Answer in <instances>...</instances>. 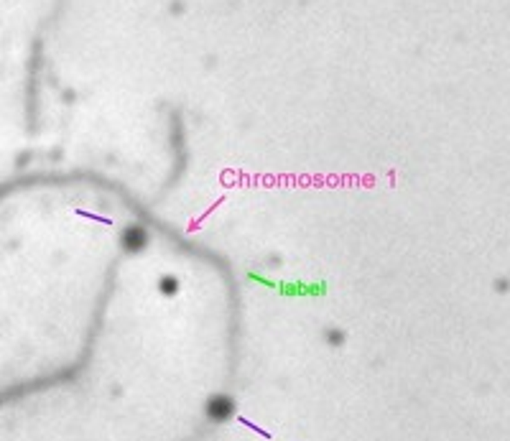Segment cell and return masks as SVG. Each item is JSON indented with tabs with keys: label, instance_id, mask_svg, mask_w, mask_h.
<instances>
[{
	"label": "cell",
	"instance_id": "1",
	"mask_svg": "<svg viewBox=\"0 0 510 441\" xmlns=\"http://www.w3.org/2000/svg\"><path fill=\"white\" fill-rule=\"evenodd\" d=\"M148 242H151V233L143 225H138V222L123 227V233H120V245H123V250H126L128 255L143 253V250L148 248Z\"/></svg>",
	"mask_w": 510,
	"mask_h": 441
},
{
	"label": "cell",
	"instance_id": "2",
	"mask_svg": "<svg viewBox=\"0 0 510 441\" xmlns=\"http://www.w3.org/2000/svg\"><path fill=\"white\" fill-rule=\"evenodd\" d=\"M235 413V400L225 393H219V395H212V398L204 403V416H207L209 424H225L230 421Z\"/></svg>",
	"mask_w": 510,
	"mask_h": 441
},
{
	"label": "cell",
	"instance_id": "3",
	"mask_svg": "<svg viewBox=\"0 0 510 441\" xmlns=\"http://www.w3.org/2000/svg\"><path fill=\"white\" fill-rule=\"evenodd\" d=\"M179 288H182V283H179L176 275H161L159 278V291L164 293V296H176Z\"/></svg>",
	"mask_w": 510,
	"mask_h": 441
}]
</instances>
